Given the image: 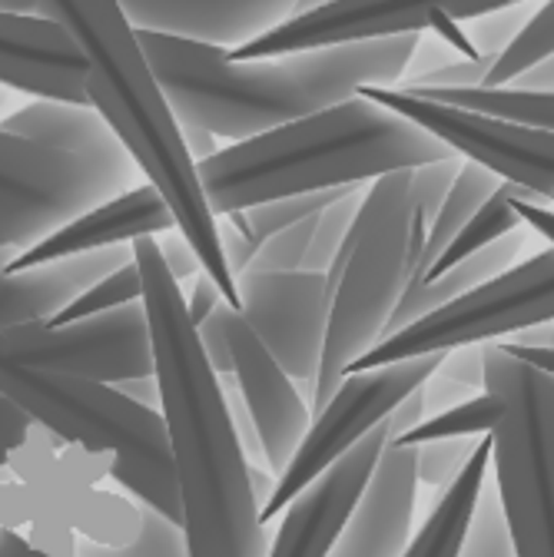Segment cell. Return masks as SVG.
Returning <instances> with one entry per match:
<instances>
[{"label":"cell","instance_id":"16","mask_svg":"<svg viewBox=\"0 0 554 557\" xmlns=\"http://www.w3.org/2000/svg\"><path fill=\"white\" fill-rule=\"evenodd\" d=\"M432 30V4L395 8V4H306L293 21L259 37L256 44L226 53L230 60H280L293 53L335 50L353 44H376L392 37H422Z\"/></svg>","mask_w":554,"mask_h":557},{"label":"cell","instance_id":"43","mask_svg":"<svg viewBox=\"0 0 554 557\" xmlns=\"http://www.w3.org/2000/svg\"><path fill=\"white\" fill-rule=\"evenodd\" d=\"M422 395H426V414H429V418H439V414H445V411H452V408H458V405H465V401L475 398L471 388H461V385L445 382V379H439V375H432V379L422 385Z\"/></svg>","mask_w":554,"mask_h":557},{"label":"cell","instance_id":"5","mask_svg":"<svg viewBox=\"0 0 554 557\" xmlns=\"http://www.w3.org/2000/svg\"><path fill=\"white\" fill-rule=\"evenodd\" d=\"M432 213L415 183V170L382 176L369 186L353 230V256L332 296L322 369L312 414L349 379V369L382 342L402 296L419 283V265Z\"/></svg>","mask_w":554,"mask_h":557},{"label":"cell","instance_id":"6","mask_svg":"<svg viewBox=\"0 0 554 557\" xmlns=\"http://www.w3.org/2000/svg\"><path fill=\"white\" fill-rule=\"evenodd\" d=\"M0 395L24 408L34 425L110 461V478L136 505L183 528L163 411L130 401L113 385L34 369H0Z\"/></svg>","mask_w":554,"mask_h":557},{"label":"cell","instance_id":"32","mask_svg":"<svg viewBox=\"0 0 554 557\" xmlns=\"http://www.w3.org/2000/svg\"><path fill=\"white\" fill-rule=\"evenodd\" d=\"M140 534L126 547H103L94 541H77V557H189V544L180 524L140 505Z\"/></svg>","mask_w":554,"mask_h":557},{"label":"cell","instance_id":"34","mask_svg":"<svg viewBox=\"0 0 554 557\" xmlns=\"http://www.w3.org/2000/svg\"><path fill=\"white\" fill-rule=\"evenodd\" d=\"M481 442V438H478ZM475 438H452V442H429L411 448L415 451V478L426 487H435L442 495L445 487L455 484V478L468 468V461L478 451Z\"/></svg>","mask_w":554,"mask_h":557},{"label":"cell","instance_id":"10","mask_svg":"<svg viewBox=\"0 0 554 557\" xmlns=\"http://www.w3.org/2000/svg\"><path fill=\"white\" fill-rule=\"evenodd\" d=\"M442 359L445 356L395 362L372 372H353L345 379L338 392L325 401V408L312 414V429L306 442L299 445L290 468L275 478V492L259 511L262 528L280 521L312 481H319L335 461H342L382 422H389L392 411L439 372Z\"/></svg>","mask_w":554,"mask_h":557},{"label":"cell","instance_id":"31","mask_svg":"<svg viewBox=\"0 0 554 557\" xmlns=\"http://www.w3.org/2000/svg\"><path fill=\"white\" fill-rule=\"evenodd\" d=\"M136 302H144V272H140V265H136V259H133L130 265H123L120 272H113V275L103 278V283H97L90 293H84L66 312L50 319V325L53 329H66V325L97 319V315L120 312V309L136 306Z\"/></svg>","mask_w":554,"mask_h":557},{"label":"cell","instance_id":"39","mask_svg":"<svg viewBox=\"0 0 554 557\" xmlns=\"http://www.w3.org/2000/svg\"><path fill=\"white\" fill-rule=\"evenodd\" d=\"M34 432V422L24 408H17L11 398L0 395V468H11V458L27 445Z\"/></svg>","mask_w":554,"mask_h":557},{"label":"cell","instance_id":"37","mask_svg":"<svg viewBox=\"0 0 554 557\" xmlns=\"http://www.w3.org/2000/svg\"><path fill=\"white\" fill-rule=\"evenodd\" d=\"M40 518L37 498L27 484L11 481V484H0V537L8 531H17L24 524H34Z\"/></svg>","mask_w":554,"mask_h":557},{"label":"cell","instance_id":"4","mask_svg":"<svg viewBox=\"0 0 554 557\" xmlns=\"http://www.w3.org/2000/svg\"><path fill=\"white\" fill-rule=\"evenodd\" d=\"M445 160H455V153L435 136L366 97H353L246 144L223 147L196 170L213 216L223 220L262 202L369 186V180L379 183Z\"/></svg>","mask_w":554,"mask_h":557},{"label":"cell","instance_id":"11","mask_svg":"<svg viewBox=\"0 0 554 557\" xmlns=\"http://www.w3.org/2000/svg\"><path fill=\"white\" fill-rule=\"evenodd\" d=\"M0 369L57 372L100 385L157 375L147 309L136 302L66 329L50 322L0 329Z\"/></svg>","mask_w":554,"mask_h":557},{"label":"cell","instance_id":"44","mask_svg":"<svg viewBox=\"0 0 554 557\" xmlns=\"http://www.w3.org/2000/svg\"><path fill=\"white\" fill-rule=\"evenodd\" d=\"M220 246H223V256H226L233 275L239 278V275L249 269V262H253V256H256V246H253L243 233H236V230L230 226V220H220Z\"/></svg>","mask_w":554,"mask_h":557},{"label":"cell","instance_id":"46","mask_svg":"<svg viewBox=\"0 0 554 557\" xmlns=\"http://www.w3.org/2000/svg\"><path fill=\"white\" fill-rule=\"evenodd\" d=\"M120 395H126L130 401L144 405L150 411H160V379L157 375H147V379H130V382H120L113 385Z\"/></svg>","mask_w":554,"mask_h":557},{"label":"cell","instance_id":"3","mask_svg":"<svg viewBox=\"0 0 554 557\" xmlns=\"http://www.w3.org/2000/svg\"><path fill=\"white\" fill-rule=\"evenodd\" d=\"M37 17L60 21L84 47L90 60V107L107 120L136 170L167 199L176 230L196 249L202 272L239 312V283L220 246V220L183 144V123L160 90L123 8L110 0H37Z\"/></svg>","mask_w":554,"mask_h":557},{"label":"cell","instance_id":"25","mask_svg":"<svg viewBox=\"0 0 554 557\" xmlns=\"http://www.w3.org/2000/svg\"><path fill=\"white\" fill-rule=\"evenodd\" d=\"M518 199H525V202H534V206H547L544 199H538L534 193H528V189H521V186H512V183H505L489 202H484L478 213H475V220L458 233V239L448 246V252L426 272V278L422 283H435V278H442L448 269H455L458 262H465L468 256H475V252H481V249H489V246H495L498 239H505V236H512V233H518V230H525V220H521V213H518Z\"/></svg>","mask_w":554,"mask_h":557},{"label":"cell","instance_id":"14","mask_svg":"<svg viewBox=\"0 0 554 557\" xmlns=\"http://www.w3.org/2000/svg\"><path fill=\"white\" fill-rule=\"evenodd\" d=\"M217 315L226 332L233 375L266 448V465L280 478L312 429V408L299 385L283 372V366L272 359V352L233 306H220Z\"/></svg>","mask_w":554,"mask_h":557},{"label":"cell","instance_id":"26","mask_svg":"<svg viewBox=\"0 0 554 557\" xmlns=\"http://www.w3.org/2000/svg\"><path fill=\"white\" fill-rule=\"evenodd\" d=\"M408 94L422 97V100H435V103H448L458 110H471V113L492 116V120H505L515 126L554 133V94H528V90H515V87H502V90H489V87H478V90H408Z\"/></svg>","mask_w":554,"mask_h":557},{"label":"cell","instance_id":"7","mask_svg":"<svg viewBox=\"0 0 554 557\" xmlns=\"http://www.w3.org/2000/svg\"><path fill=\"white\" fill-rule=\"evenodd\" d=\"M484 392L502 401L492 461L515 557H554V375L492 342Z\"/></svg>","mask_w":554,"mask_h":557},{"label":"cell","instance_id":"21","mask_svg":"<svg viewBox=\"0 0 554 557\" xmlns=\"http://www.w3.org/2000/svg\"><path fill=\"white\" fill-rule=\"evenodd\" d=\"M415 505H419L415 451L389 445L349 528L342 531L329 557H405L415 537Z\"/></svg>","mask_w":554,"mask_h":557},{"label":"cell","instance_id":"23","mask_svg":"<svg viewBox=\"0 0 554 557\" xmlns=\"http://www.w3.org/2000/svg\"><path fill=\"white\" fill-rule=\"evenodd\" d=\"M489 465H492V435L478 442V451L468 461V468L455 478L452 487H445L435 498L429 518L415 531L405 557H458L461 554L475 508L481 502L484 484H489Z\"/></svg>","mask_w":554,"mask_h":557},{"label":"cell","instance_id":"24","mask_svg":"<svg viewBox=\"0 0 554 557\" xmlns=\"http://www.w3.org/2000/svg\"><path fill=\"white\" fill-rule=\"evenodd\" d=\"M505 183L489 173V170H481L475 163H461L442 209H439V216L432 220L429 226V239H426V252H422V265H419V283L426 278V272L448 252V246L458 239V233L475 220L478 209L489 202Z\"/></svg>","mask_w":554,"mask_h":557},{"label":"cell","instance_id":"33","mask_svg":"<svg viewBox=\"0 0 554 557\" xmlns=\"http://www.w3.org/2000/svg\"><path fill=\"white\" fill-rule=\"evenodd\" d=\"M458 557H515L498 487L484 484L481 502L475 508V518H471V528H468V537H465Z\"/></svg>","mask_w":554,"mask_h":557},{"label":"cell","instance_id":"2","mask_svg":"<svg viewBox=\"0 0 554 557\" xmlns=\"http://www.w3.org/2000/svg\"><path fill=\"white\" fill-rule=\"evenodd\" d=\"M160 90L183 126L246 144L262 133L332 110L366 87L395 90L419 37H392L280 60H230L226 50L136 30Z\"/></svg>","mask_w":554,"mask_h":557},{"label":"cell","instance_id":"13","mask_svg":"<svg viewBox=\"0 0 554 557\" xmlns=\"http://www.w3.org/2000/svg\"><path fill=\"white\" fill-rule=\"evenodd\" d=\"M239 315L259 335V342L283 366V372L299 385L312 408L316 379L322 369L332 296L325 275L286 272L262 275L243 272L239 278Z\"/></svg>","mask_w":554,"mask_h":557},{"label":"cell","instance_id":"28","mask_svg":"<svg viewBox=\"0 0 554 557\" xmlns=\"http://www.w3.org/2000/svg\"><path fill=\"white\" fill-rule=\"evenodd\" d=\"M502 422V401L492 392H481L471 401L439 414V418H426L419 429H411L408 435H402L398 448H419L429 442H452V438H489Z\"/></svg>","mask_w":554,"mask_h":557},{"label":"cell","instance_id":"40","mask_svg":"<svg viewBox=\"0 0 554 557\" xmlns=\"http://www.w3.org/2000/svg\"><path fill=\"white\" fill-rule=\"evenodd\" d=\"M27 544L44 557H77V534L53 518H37L30 524Z\"/></svg>","mask_w":554,"mask_h":557},{"label":"cell","instance_id":"45","mask_svg":"<svg viewBox=\"0 0 554 557\" xmlns=\"http://www.w3.org/2000/svg\"><path fill=\"white\" fill-rule=\"evenodd\" d=\"M426 395H422V388L415 392V395H408L395 411H392V418H389V429H392V442H398L402 435H408L411 429H419L422 422H426ZM389 442V445H392Z\"/></svg>","mask_w":554,"mask_h":557},{"label":"cell","instance_id":"27","mask_svg":"<svg viewBox=\"0 0 554 557\" xmlns=\"http://www.w3.org/2000/svg\"><path fill=\"white\" fill-rule=\"evenodd\" d=\"M349 189H353V186L332 189V193H312V196L275 199V202L253 206V209H246V213H230V216H223V220H230V226H233L236 233H243V236L256 246V252H259V246H262L266 239L280 236L283 230L299 226V223H306V220H312V216H322L325 209H329L338 196L349 193Z\"/></svg>","mask_w":554,"mask_h":557},{"label":"cell","instance_id":"35","mask_svg":"<svg viewBox=\"0 0 554 557\" xmlns=\"http://www.w3.org/2000/svg\"><path fill=\"white\" fill-rule=\"evenodd\" d=\"M538 8L541 4H505L492 17H481L475 24H465V34H468L475 53L481 60H498L515 44V37L525 30V24L538 14Z\"/></svg>","mask_w":554,"mask_h":557},{"label":"cell","instance_id":"49","mask_svg":"<svg viewBox=\"0 0 554 557\" xmlns=\"http://www.w3.org/2000/svg\"><path fill=\"white\" fill-rule=\"evenodd\" d=\"M183 144H186V150H189V157H193L196 166L206 163V160H213V157L220 153L217 136H213V133H206V129H199V126H183Z\"/></svg>","mask_w":554,"mask_h":557},{"label":"cell","instance_id":"38","mask_svg":"<svg viewBox=\"0 0 554 557\" xmlns=\"http://www.w3.org/2000/svg\"><path fill=\"white\" fill-rule=\"evenodd\" d=\"M484 348L489 345H468V348H455L448 352L439 366V379L455 382L461 388H484Z\"/></svg>","mask_w":554,"mask_h":557},{"label":"cell","instance_id":"8","mask_svg":"<svg viewBox=\"0 0 554 557\" xmlns=\"http://www.w3.org/2000/svg\"><path fill=\"white\" fill-rule=\"evenodd\" d=\"M544 322H554V246L528 256L495 283L379 342L349 369V375L411 359L448 356L468 345H492L489 338H515L518 332Z\"/></svg>","mask_w":554,"mask_h":557},{"label":"cell","instance_id":"9","mask_svg":"<svg viewBox=\"0 0 554 557\" xmlns=\"http://www.w3.org/2000/svg\"><path fill=\"white\" fill-rule=\"evenodd\" d=\"M130 153L77 157L0 129V220L24 226L37 243L136 189Z\"/></svg>","mask_w":554,"mask_h":557},{"label":"cell","instance_id":"54","mask_svg":"<svg viewBox=\"0 0 554 557\" xmlns=\"http://www.w3.org/2000/svg\"><path fill=\"white\" fill-rule=\"evenodd\" d=\"M8 103H11V90H8V87H0V123H4V110H8Z\"/></svg>","mask_w":554,"mask_h":557},{"label":"cell","instance_id":"15","mask_svg":"<svg viewBox=\"0 0 554 557\" xmlns=\"http://www.w3.org/2000/svg\"><path fill=\"white\" fill-rule=\"evenodd\" d=\"M389 442L392 429L389 422H382L366 442H359L319 481H312L280 518L275 541L266 557H329L342 531L349 528Z\"/></svg>","mask_w":554,"mask_h":557},{"label":"cell","instance_id":"22","mask_svg":"<svg viewBox=\"0 0 554 557\" xmlns=\"http://www.w3.org/2000/svg\"><path fill=\"white\" fill-rule=\"evenodd\" d=\"M0 129L30 139L37 147L77 153V157H116L126 153L123 144L113 136L107 120L94 107H71V103H50L37 100L4 116Z\"/></svg>","mask_w":554,"mask_h":557},{"label":"cell","instance_id":"48","mask_svg":"<svg viewBox=\"0 0 554 557\" xmlns=\"http://www.w3.org/2000/svg\"><path fill=\"white\" fill-rule=\"evenodd\" d=\"M512 87L515 90H528V94H554V57H547L538 66H531L528 74H521Z\"/></svg>","mask_w":554,"mask_h":557},{"label":"cell","instance_id":"29","mask_svg":"<svg viewBox=\"0 0 554 557\" xmlns=\"http://www.w3.org/2000/svg\"><path fill=\"white\" fill-rule=\"evenodd\" d=\"M547 57H554V4H541L538 8V14L515 37V44L495 60L484 87H489V90L512 87L521 74H528L531 66H538Z\"/></svg>","mask_w":554,"mask_h":557},{"label":"cell","instance_id":"12","mask_svg":"<svg viewBox=\"0 0 554 557\" xmlns=\"http://www.w3.org/2000/svg\"><path fill=\"white\" fill-rule=\"evenodd\" d=\"M359 97L405 116L442 147H448L461 163H475L495 173L502 183L521 186L554 206V133L515 126L448 103L422 100L402 90L366 87Z\"/></svg>","mask_w":554,"mask_h":557},{"label":"cell","instance_id":"42","mask_svg":"<svg viewBox=\"0 0 554 557\" xmlns=\"http://www.w3.org/2000/svg\"><path fill=\"white\" fill-rule=\"evenodd\" d=\"M220 306H230V302H226V296L220 293V286L213 283L210 275L199 272V275L193 278V289H189V296H186V312H189V322H193L196 329H202L206 322H210V315H213Z\"/></svg>","mask_w":554,"mask_h":557},{"label":"cell","instance_id":"17","mask_svg":"<svg viewBox=\"0 0 554 557\" xmlns=\"http://www.w3.org/2000/svg\"><path fill=\"white\" fill-rule=\"evenodd\" d=\"M90 60L60 21L0 14V87L50 103L90 107Z\"/></svg>","mask_w":554,"mask_h":557},{"label":"cell","instance_id":"41","mask_svg":"<svg viewBox=\"0 0 554 557\" xmlns=\"http://www.w3.org/2000/svg\"><path fill=\"white\" fill-rule=\"evenodd\" d=\"M157 246H160V256H163V262H167L170 275L176 278L180 286H183V283H189V278H196V275L202 272V262H199L196 249L189 246V239H186L180 230H176V233L160 236V239H157Z\"/></svg>","mask_w":554,"mask_h":557},{"label":"cell","instance_id":"52","mask_svg":"<svg viewBox=\"0 0 554 557\" xmlns=\"http://www.w3.org/2000/svg\"><path fill=\"white\" fill-rule=\"evenodd\" d=\"M0 557H44V554H37L21 531H8L0 537Z\"/></svg>","mask_w":554,"mask_h":557},{"label":"cell","instance_id":"51","mask_svg":"<svg viewBox=\"0 0 554 557\" xmlns=\"http://www.w3.org/2000/svg\"><path fill=\"white\" fill-rule=\"evenodd\" d=\"M30 246H37V239L24 226L0 220V249H21V252H27Z\"/></svg>","mask_w":554,"mask_h":557},{"label":"cell","instance_id":"20","mask_svg":"<svg viewBox=\"0 0 554 557\" xmlns=\"http://www.w3.org/2000/svg\"><path fill=\"white\" fill-rule=\"evenodd\" d=\"M21 256V249H0V329H17L30 322H50L71 309L84 293H90L107 275L133 262V246H113L87 256L57 259L21 275L4 269Z\"/></svg>","mask_w":554,"mask_h":557},{"label":"cell","instance_id":"47","mask_svg":"<svg viewBox=\"0 0 554 557\" xmlns=\"http://www.w3.org/2000/svg\"><path fill=\"white\" fill-rule=\"evenodd\" d=\"M515 206H518V213H521L525 226H528L531 233L544 236L547 246H554V206H534V202H525V199H518Z\"/></svg>","mask_w":554,"mask_h":557},{"label":"cell","instance_id":"1","mask_svg":"<svg viewBox=\"0 0 554 557\" xmlns=\"http://www.w3.org/2000/svg\"><path fill=\"white\" fill-rule=\"evenodd\" d=\"M133 259L144 272L160 411L170 435L189 557H266L249 461L239 448L220 375L206 362L199 332L189 322L183 286L170 275L157 239L133 243Z\"/></svg>","mask_w":554,"mask_h":557},{"label":"cell","instance_id":"36","mask_svg":"<svg viewBox=\"0 0 554 557\" xmlns=\"http://www.w3.org/2000/svg\"><path fill=\"white\" fill-rule=\"evenodd\" d=\"M319 216L283 230L280 236H272L259 246L246 272H262V275H286V272H303V262L309 256L312 236H316Z\"/></svg>","mask_w":554,"mask_h":557},{"label":"cell","instance_id":"30","mask_svg":"<svg viewBox=\"0 0 554 557\" xmlns=\"http://www.w3.org/2000/svg\"><path fill=\"white\" fill-rule=\"evenodd\" d=\"M366 193H369V186H353L349 193L338 196L325 209V213L319 216L316 236H312V246H309V256L303 262V272L325 275L332 269V262L338 259L342 246L349 243V236L356 230V220H359V209L366 202Z\"/></svg>","mask_w":554,"mask_h":557},{"label":"cell","instance_id":"53","mask_svg":"<svg viewBox=\"0 0 554 557\" xmlns=\"http://www.w3.org/2000/svg\"><path fill=\"white\" fill-rule=\"evenodd\" d=\"M505 345V342H502ZM512 356H518V359H525V362H531V366H538V369H544L547 375H554V352H534V348H518V345H505Z\"/></svg>","mask_w":554,"mask_h":557},{"label":"cell","instance_id":"50","mask_svg":"<svg viewBox=\"0 0 554 557\" xmlns=\"http://www.w3.org/2000/svg\"><path fill=\"white\" fill-rule=\"evenodd\" d=\"M505 4H448V8H442L452 21H458L461 27L465 24H475V21H481V17H492V14H498Z\"/></svg>","mask_w":554,"mask_h":557},{"label":"cell","instance_id":"18","mask_svg":"<svg viewBox=\"0 0 554 557\" xmlns=\"http://www.w3.org/2000/svg\"><path fill=\"white\" fill-rule=\"evenodd\" d=\"M120 8L133 30L226 53L256 44L306 11V4H293V0H130Z\"/></svg>","mask_w":554,"mask_h":557},{"label":"cell","instance_id":"19","mask_svg":"<svg viewBox=\"0 0 554 557\" xmlns=\"http://www.w3.org/2000/svg\"><path fill=\"white\" fill-rule=\"evenodd\" d=\"M167 233H176V220L170 213L167 199L150 183H144V186H136V189L90 209L87 216L57 230L44 243L30 246L4 272L21 275L27 269L47 265L57 259L87 256V252H100V249H113V246H133L140 239H160Z\"/></svg>","mask_w":554,"mask_h":557}]
</instances>
